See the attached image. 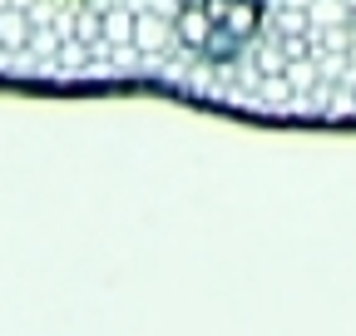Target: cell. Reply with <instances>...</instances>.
Returning <instances> with one entry per match:
<instances>
[{
    "instance_id": "obj_1",
    "label": "cell",
    "mask_w": 356,
    "mask_h": 336,
    "mask_svg": "<svg viewBox=\"0 0 356 336\" xmlns=\"http://www.w3.org/2000/svg\"><path fill=\"white\" fill-rule=\"evenodd\" d=\"M262 20H267L262 0H178L173 45L203 65H233L262 35Z\"/></svg>"
}]
</instances>
